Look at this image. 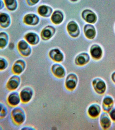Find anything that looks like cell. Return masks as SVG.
<instances>
[{"mask_svg": "<svg viewBox=\"0 0 115 130\" xmlns=\"http://www.w3.org/2000/svg\"><path fill=\"white\" fill-rule=\"evenodd\" d=\"M10 117L14 124L18 126L24 123L26 118L25 111L19 106L13 108L11 111Z\"/></svg>", "mask_w": 115, "mask_h": 130, "instance_id": "1", "label": "cell"}, {"mask_svg": "<svg viewBox=\"0 0 115 130\" xmlns=\"http://www.w3.org/2000/svg\"><path fill=\"white\" fill-rule=\"evenodd\" d=\"M93 88L95 92L100 95L104 94L107 89V85L105 80L102 78L97 77L92 82Z\"/></svg>", "mask_w": 115, "mask_h": 130, "instance_id": "2", "label": "cell"}, {"mask_svg": "<svg viewBox=\"0 0 115 130\" xmlns=\"http://www.w3.org/2000/svg\"><path fill=\"white\" fill-rule=\"evenodd\" d=\"M21 79L20 75L13 74L7 80L6 88L10 91H16L21 85Z\"/></svg>", "mask_w": 115, "mask_h": 130, "instance_id": "3", "label": "cell"}, {"mask_svg": "<svg viewBox=\"0 0 115 130\" xmlns=\"http://www.w3.org/2000/svg\"><path fill=\"white\" fill-rule=\"evenodd\" d=\"M6 101L8 105L11 107L19 106L21 102L19 92L17 91H10L7 95Z\"/></svg>", "mask_w": 115, "mask_h": 130, "instance_id": "4", "label": "cell"}, {"mask_svg": "<svg viewBox=\"0 0 115 130\" xmlns=\"http://www.w3.org/2000/svg\"><path fill=\"white\" fill-rule=\"evenodd\" d=\"M99 121L101 128L103 130H107L110 128L112 122L108 113L103 111L102 112L99 116Z\"/></svg>", "mask_w": 115, "mask_h": 130, "instance_id": "5", "label": "cell"}, {"mask_svg": "<svg viewBox=\"0 0 115 130\" xmlns=\"http://www.w3.org/2000/svg\"><path fill=\"white\" fill-rule=\"evenodd\" d=\"M26 67V62L24 60L20 59L15 61L11 68L13 74L20 75L24 72Z\"/></svg>", "mask_w": 115, "mask_h": 130, "instance_id": "6", "label": "cell"}, {"mask_svg": "<svg viewBox=\"0 0 115 130\" xmlns=\"http://www.w3.org/2000/svg\"><path fill=\"white\" fill-rule=\"evenodd\" d=\"M114 100L111 95H105L102 100L101 107L103 111L109 112L114 107Z\"/></svg>", "mask_w": 115, "mask_h": 130, "instance_id": "7", "label": "cell"}, {"mask_svg": "<svg viewBox=\"0 0 115 130\" xmlns=\"http://www.w3.org/2000/svg\"><path fill=\"white\" fill-rule=\"evenodd\" d=\"M18 49L20 54L23 56H28L31 53V47L27 42L23 40H20L18 42Z\"/></svg>", "mask_w": 115, "mask_h": 130, "instance_id": "8", "label": "cell"}, {"mask_svg": "<svg viewBox=\"0 0 115 130\" xmlns=\"http://www.w3.org/2000/svg\"><path fill=\"white\" fill-rule=\"evenodd\" d=\"M101 106L99 104L94 103L89 107L88 112L89 116L92 118H97L99 117L102 112Z\"/></svg>", "mask_w": 115, "mask_h": 130, "instance_id": "9", "label": "cell"}, {"mask_svg": "<svg viewBox=\"0 0 115 130\" xmlns=\"http://www.w3.org/2000/svg\"><path fill=\"white\" fill-rule=\"evenodd\" d=\"M21 102L27 103L30 101L32 98V91L31 88L25 87L22 88L19 92Z\"/></svg>", "mask_w": 115, "mask_h": 130, "instance_id": "10", "label": "cell"}, {"mask_svg": "<svg viewBox=\"0 0 115 130\" xmlns=\"http://www.w3.org/2000/svg\"><path fill=\"white\" fill-rule=\"evenodd\" d=\"M55 32V29L51 25H48L44 27L41 33V38L43 40H47L51 38Z\"/></svg>", "mask_w": 115, "mask_h": 130, "instance_id": "11", "label": "cell"}, {"mask_svg": "<svg viewBox=\"0 0 115 130\" xmlns=\"http://www.w3.org/2000/svg\"><path fill=\"white\" fill-rule=\"evenodd\" d=\"M67 29L70 35L72 37H77L79 35V27L77 23L74 21H71L68 23Z\"/></svg>", "mask_w": 115, "mask_h": 130, "instance_id": "12", "label": "cell"}, {"mask_svg": "<svg viewBox=\"0 0 115 130\" xmlns=\"http://www.w3.org/2000/svg\"><path fill=\"white\" fill-rule=\"evenodd\" d=\"M82 17L87 22L94 23L97 20L96 16L93 11L90 10H85L82 12Z\"/></svg>", "mask_w": 115, "mask_h": 130, "instance_id": "13", "label": "cell"}, {"mask_svg": "<svg viewBox=\"0 0 115 130\" xmlns=\"http://www.w3.org/2000/svg\"><path fill=\"white\" fill-rule=\"evenodd\" d=\"M23 21L27 25H35L39 23V18L37 15L35 14H27L24 17Z\"/></svg>", "mask_w": 115, "mask_h": 130, "instance_id": "14", "label": "cell"}, {"mask_svg": "<svg viewBox=\"0 0 115 130\" xmlns=\"http://www.w3.org/2000/svg\"><path fill=\"white\" fill-rule=\"evenodd\" d=\"M90 54L93 58L95 60H98L102 58V51L100 46L97 45H94L91 48Z\"/></svg>", "mask_w": 115, "mask_h": 130, "instance_id": "15", "label": "cell"}, {"mask_svg": "<svg viewBox=\"0 0 115 130\" xmlns=\"http://www.w3.org/2000/svg\"><path fill=\"white\" fill-rule=\"evenodd\" d=\"M49 56L52 60L57 62H61L64 58L63 54L57 48L51 50L49 52Z\"/></svg>", "mask_w": 115, "mask_h": 130, "instance_id": "16", "label": "cell"}, {"mask_svg": "<svg viewBox=\"0 0 115 130\" xmlns=\"http://www.w3.org/2000/svg\"><path fill=\"white\" fill-rule=\"evenodd\" d=\"M25 38L28 43L32 45L37 44L40 41L38 35L34 32H30L27 33L25 36Z\"/></svg>", "mask_w": 115, "mask_h": 130, "instance_id": "17", "label": "cell"}, {"mask_svg": "<svg viewBox=\"0 0 115 130\" xmlns=\"http://www.w3.org/2000/svg\"><path fill=\"white\" fill-rule=\"evenodd\" d=\"M90 57L87 53H82L78 55L76 58V64L79 66H83L89 61Z\"/></svg>", "mask_w": 115, "mask_h": 130, "instance_id": "18", "label": "cell"}, {"mask_svg": "<svg viewBox=\"0 0 115 130\" xmlns=\"http://www.w3.org/2000/svg\"><path fill=\"white\" fill-rule=\"evenodd\" d=\"M11 19L10 16L7 13H0V26L3 28L8 27L10 25Z\"/></svg>", "mask_w": 115, "mask_h": 130, "instance_id": "19", "label": "cell"}, {"mask_svg": "<svg viewBox=\"0 0 115 130\" xmlns=\"http://www.w3.org/2000/svg\"><path fill=\"white\" fill-rule=\"evenodd\" d=\"M53 10L52 8L46 5H42L39 7L38 12L39 15L42 17H48L52 14Z\"/></svg>", "mask_w": 115, "mask_h": 130, "instance_id": "20", "label": "cell"}, {"mask_svg": "<svg viewBox=\"0 0 115 130\" xmlns=\"http://www.w3.org/2000/svg\"><path fill=\"white\" fill-rule=\"evenodd\" d=\"M51 20L55 24H60L63 21L64 15L62 12L60 10L54 11L51 17Z\"/></svg>", "mask_w": 115, "mask_h": 130, "instance_id": "21", "label": "cell"}, {"mask_svg": "<svg viewBox=\"0 0 115 130\" xmlns=\"http://www.w3.org/2000/svg\"><path fill=\"white\" fill-rule=\"evenodd\" d=\"M84 31L85 36L90 39H93L95 36V29L94 26L91 24H88L85 25Z\"/></svg>", "mask_w": 115, "mask_h": 130, "instance_id": "22", "label": "cell"}, {"mask_svg": "<svg viewBox=\"0 0 115 130\" xmlns=\"http://www.w3.org/2000/svg\"><path fill=\"white\" fill-rule=\"evenodd\" d=\"M5 7L8 10L14 11L18 8V3L17 0H3Z\"/></svg>", "mask_w": 115, "mask_h": 130, "instance_id": "23", "label": "cell"}, {"mask_svg": "<svg viewBox=\"0 0 115 130\" xmlns=\"http://www.w3.org/2000/svg\"><path fill=\"white\" fill-rule=\"evenodd\" d=\"M9 41V36L5 32H0V49L5 48L7 46Z\"/></svg>", "mask_w": 115, "mask_h": 130, "instance_id": "24", "label": "cell"}, {"mask_svg": "<svg viewBox=\"0 0 115 130\" xmlns=\"http://www.w3.org/2000/svg\"><path fill=\"white\" fill-rule=\"evenodd\" d=\"M52 70L53 74L57 77H62L65 73V70L63 67L58 64L53 65L52 67Z\"/></svg>", "mask_w": 115, "mask_h": 130, "instance_id": "25", "label": "cell"}, {"mask_svg": "<svg viewBox=\"0 0 115 130\" xmlns=\"http://www.w3.org/2000/svg\"><path fill=\"white\" fill-rule=\"evenodd\" d=\"M9 110L4 103L0 102V119H4L8 116Z\"/></svg>", "mask_w": 115, "mask_h": 130, "instance_id": "26", "label": "cell"}, {"mask_svg": "<svg viewBox=\"0 0 115 130\" xmlns=\"http://www.w3.org/2000/svg\"><path fill=\"white\" fill-rule=\"evenodd\" d=\"M9 66V61L5 57L0 56V72L7 70Z\"/></svg>", "mask_w": 115, "mask_h": 130, "instance_id": "27", "label": "cell"}, {"mask_svg": "<svg viewBox=\"0 0 115 130\" xmlns=\"http://www.w3.org/2000/svg\"><path fill=\"white\" fill-rule=\"evenodd\" d=\"M76 86V83L74 80H69L67 81L66 82V86L68 89H73L75 88Z\"/></svg>", "mask_w": 115, "mask_h": 130, "instance_id": "28", "label": "cell"}, {"mask_svg": "<svg viewBox=\"0 0 115 130\" xmlns=\"http://www.w3.org/2000/svg\"><path fill=\"white\" fill-rule=\"evenodd\" d=\"M108 113L112 121L115 123V107H114Z\"/></svg>", "mask_w": 115, "mask_h": 130, "instance_id": "29", "label": "cell"}, {"mask_svg": "<svg viewBox=\"0 0 115 130\" xmlns=\"http://www.w3.org/2000/svg\"><path fill=\"white\" fill-rule=\"evenodd\" d=\"M27 4L29 6H33L37 4L40 0H26Z\"/></svg>", "mask_w": 115, "mask_h": 130, "instance_id": "30", "label": "cell"}, {"mask_svg": "<svg viewBox=\"0 0 115 130\" xmlns=\"http://www.w3.org/2000/svg\"><path fill=\"white\" fill-rule=\"evenodd\" d=\"M111 79L113 83L115 84V71H114L111 74Z\"/></svg>", "mask_w": 115, "mask_h": 130, "instance_id": "31", "label": "cell"}, {"mask_svg": "<svg viewBox=\"0 0 115 130\" xmlns=\"http://www.w3.org/2000/svg\"><path fill=\"white\" fill-rule=\"evenodd\" d=\"M5 7L3 0H0V10H2Z\"/></svg>", "mask_w": 115, "mask_h": 130, "instance_id": "32", "label": "cell"}, {"mask_svg": "<svg viewBox=\"0 0 115 130\" xmlns=\"http://www.w3.org/2000/svg\"><path fill=\"white\" fill-rule=\"evenodd\" d=\"M14 43H10V45L9 46V47L10 49H13L14 48Z\"/></svg>", "mask_w": 115, "mask_h": 130, "instance_id": "33", "label": "cell"}, {"mask_svg": "<svg viewBox=\"0 0 115 130\" xmlns=\"http://www.w3.org/2000/svg\"><path fill=\"white\" fill-rule=\"evenodd\" d=\"M3 127L2 126L0 125V130H3Z\"/></svg>", "mask_w": 115, "mask_h": 130, "instance_id": "34", "label": "cell"}, {"mask_svg": "<svg viewBox=\"0 0 115 130\" xmlns=\"http://www.w3.org/2000/svg\"><path fill=\"white\" fill-rule=\"evenodd\" d=\"M70 1H72L73 2H75L78 1V0H70Z\"/></svg>", "mask_w": 115, "mask_h": 130, "instance_id": "35", "label": "cell"}]
</instances>
